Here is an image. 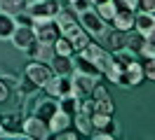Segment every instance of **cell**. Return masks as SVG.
<instances>
[{
	"mask_svg": "<svg viewBox=\"0 0 155 140\" xmlns=\"http://www.w3.org/2000/svg\"><path fill=\"white\" fill-rule=\"evenodd\" d=\"M54 21H57V26H59V33L71 42V47H73V51H75V54H78V51H82V49L87 47L89 35L82 30V26L78 23V19L73 17V12H71V9L59 7Z\"/></svg>",
	"mask_w": 155,
	"mask_h": 140,
	"instance_id": "obj_1",
	"label": "cell"
},
{
	"mask_svg": "<svg viewBox=\"0 0 155 140\" xmlns=\"http://www.w3.org/2000/svg\"><path fill=\"white\" fill-rule=\"evenodd\" d=\"M78 23L82 26V30L92 37H104L106 33V21L99 17L94 9H85V12H80L78 14Z\"/></svg>",
	"mask_w": 155,
	"mask_h": 140,
	"instance_id": "obj_2",
	"label": "cell"
},
{
	"mask_svg": "<svg viewBox=\"0 0 155 140\" xmlns=\"http://www.w3.org/2000/svg\"><path fill=\"white\" fill-rule=\"evenodd\" d=\"M24 75H26V77H28V79L35 84L38 89H42V86L52 79V75H54V73H52L49 63H42V61H33V58H31V63L26 65Z\"/></svg>",
	"mask_w": 155,
	"mask_h": 140,
	"instance_id": "obj_3",
	"label": "cell"
},
{
	"mask_svg": "<svg viewBox=\"0 0 155 140\" xmlns=\"http://www.w3.org/2000/svg\"><path fill=\"white\" fill-rule=\"evenodd\" d=\"M47 96L52 98H61V96H73V77L71 75H52L45 86H42Z\"/></svg>",
	"mask_w": 155,
	"mask_h": 140,
	"instance_id": "obj_4",
	"label": "cell"
},
{
	"mask_svg": "<svg viewBox=\"0 0 155 140\" xmlns=\"http://www.w3.org/2000/svg\"><path fill=\"white\" fill-rule=\"evenodd\" d=\"M26 12L33 17V21L54 19L57 12H59V0H35V2H28V5H26Z\"/></svg>",
	"mask_w": 155,
	"mask_h": 140,
	"instance_id": "obj_5",
	"label": "cell"
},
{
	"mask_svg": "<svg viewBox=\"0 0 155 140\" xmlns=\"http://www.w3.org/2000/svg\"><path fill=\"white\" fill-rule=\"evenodd\" d=\"M80 54H85V56H87V58H89V61H92L94 65H97L101 73H104L108 65L113 63V56H110V51H108V49H104V47H99V45H94L92 40L87 42V47H85V49H82Z\"/></svg>",
	"mask_w": 155,
	"mask_h": 140,
	"instance_id": "obj_6",
	"label": "cell"
},
{
	"mask_svg": "<svg viewBox=\"0 0 155 140\" xmlns=\"http://www.w3.org/2000/svg\"><path fill=\"white\" fill-rule=\"evenodd\" d=\"M143 82V65L136 63V61H132V63H127L122 70H120V77H117V86H122V89H127V86H136V84Z\"/></svg>",
	"mask_w": 155,
	"mask_h": 140,
	"instance_id": "obj_7",
	"label": "cell"
},
{
	"mask_svg": "<svg viewBox=\"0 0 155 140\" xmlns=\"http://www.w3.org/2000/svg\"><path fill=\"white\" fill-rule=\"evenodd\" d=\"M33 33H35V40L38 42H47L52 45L61 33H59V26L54 19H42V21H33Z\"/></svg>",
	"mask_w": 155,
	"mask_h": 140,
	"instance_id": "obj_8",
	"label": "cell"
},
{
	"mask_svg": "<svg viewBox=\"0 0 155 140\" xmlns=\"http://www.w3.org/2000/svg\"><path fill=\"white\" fill-rule=\"evenodd\" d=\"M21 129H24V135H26V138H35V140L49 138V126H47V121L38 119V117H33V114L21 121Z\"/></svg>",
	"mask_w": 155,
	"mask_h": 140,
	"instance_id": "obj_9",
	"label": "cell"
},
{
	"mask_svg": "<svg viewBox=\"0 0 155 140\" xmlns=\"http://www.w3.org/2000/svg\"><path fill=\"white\" fill-rule=\"evenodd\" d=\"M12 47H17V49H21V51H26L33 42H35V33H33V26H26V23H17V28H14V33H12L10 37Z\"/></svg>",
	"mask_w": 155,
	"mask_h": 140,
	"instance_id": "obj_10",
	"label": "cell"
},
{
	"mask_svg": "<svg viewBox=\"0 0 155 140\" xmlns=\"http://www.w3.org/2000/svg\"><path fill=\"white\" fill-rule=\"evenodd\" d=\"M71 77H73V96H78V98L92 96V89L99 82V79L89 77V75H82V73H75V75H71Z\"/></svg>",
	"mask_w": 155,
	"mask_h": 140,
	"instance_id": "obj_11",
	"label": "cell"
},
{
	"mask_svg": "<svg viewBox=\"0 0 155 140\" xmlns=\"http://www.w3.org/2000/svg\"><path fill=\"white\" fill-rule=\"evenodd\" d=\"M134 30L141 33L143 37L155 35V14L153 12H139L134 14Z\"/></svg>",
	"mask_w": 155,
	"mask_h": 140,
	"instance_id": "obj_12",
	"label": "cell"
},
{
	"mask_svg": "<svg viewBox=\"0 0 155 140\" xmlns=\"http://www.w3.org/2000/svg\"><path fill=\"white\" fill-rule=\"evenodd\" d=\"M73 56H75V58H73V73L89 75V77H94V79H101V77H104V73H101V70H99V68L92 63L85 54L78 51V54H73Z\"/></svg>",
	"mask_w": 155,
	"mask_h": 140,
	"instance_id": "obj_13",
	"label": "cell"
},
{
	"mask_svg": "<svg viewBox=\"0 0 155 140\" xmlns=\"http://www.w3.org/2000/svg\"><path fill=\"white\" fill-rule=\"evenodd\" d=\"M59 110V101L57 98H52V96H47V98H42V101L35 103V110H33V117H38V119L42 121H49L52 119V114Z\"/></svg>",
	"mask_w": 155,
	"mask_h": 140,
	"instance_id": "obj_14",
	"label": "cell"
},
{
	"mask_svg": "<svg viewBox=\"0 0 155 140\" xmlns=\"http://www.w3.org/2000/svg\"><path fill=\"white\" fill-rule=\"evenodd\" d=\"M26 54L33 58V61H42V63H49L52 61V56H54V47L47 45V42H33V45L26 49Z\"/></svg>",
	"mask_w": 155,
	"mask_h": 140,
	"instance_id": "obj_15",
	"label": "cell"
},
{
	"mask_svg": "<svg viewBox=\"0 0 155 140\" xmlns=\"http://www.w3.org/2000/svg\"><path fill=\"white\" fill-rule=\"evenodd\" d=\"M89 119H92V129H94V131H99V133H106V135H110V138L115 135V121L110 119L108 114L92 112V117H89ZM94 131H92V133H94Z\"/></svg>",
	"mask_w": 155,
	"mask_h": 140,
	"instance_id": "obj_16",
	"label": "cell"
},
{
	"mask_svg": "<svg viewBox=\"0 0 155 140\" xmlns=\"http://www.w3.org/2000/svg\"><path fill=\"white\" fill-rule=\"evenodd\" d=\"M110 23H113V28L127 33V30L134 28V12H132V9H117L115 17L110 19Z\"/></svg>",
	"mask_w": 155,
	"mask_h": 140,
	"instance_id": "obj_17",
	"label": "cell"
},
{
	"mask_svg": "<svg viewBox=\"0 0 155 140\" xmlns=\"http://www.w3.org/2000/svg\"><path fill=\"white\" fill-rule=\"evenodd\" d=\"M49 65H52V73L54 75H73V56L54 54Z\"/></svg>",
	"mask_w": 155,
	"mask_h": 140,
	"instance_id": "obj_18",
	"label": "cell"
},
{
	"mask_svg": "<svg viewBox=\"0 0 155 140\" xmlns=\"http://www.w3.org/2000/svg\"><path fill=\"white\" fill-rule=\"evenodd\" d=\"M14 28H17L14 14H7V12L0 9V40H10L12 33H14Z\"/></svg>",
	"mask_w": 155,
	"mask_h": 140,
	"instance_id": "obj_19",
	"label": "cell"
},
{
	"mask_svg": "<svg viewBox=\"0 0 155 140\" xmlns=\"http://www.w3.org/2000/svg\"><path fill=\"white\" fill-rule=\"evenodd\" d=\"M47 126H49V135H52V133H57V131L66 129V126H71V117H68L66 112L57 110L54 114H52V119L47 121Z\"/></svg>",
	"mask_w": 155,
	"mask_h": 140,
	"instance_id": "obj_20",
	"label": "cell"
},
{
	"mask_svg": "<svg viewBox=\"0 0 155 140\" xmlns=\"http://www.w3.org/2000/svg\"><path fill=\"white\" fill-rule=\"evenodd\" d=\"M104 35H106V45H108V51H110V54L125 47V33H122V30L113 28L110 33H104Z\"/></svg>",
	"mask_w": 155,
	"mask_h": 140,
	"instance_id": "obj_21",
	"label": "cell"
},
{
	"mask_svg": "<svg viewBox=\"0 0 155 140\" xmlns=\"http://www.w3.org/2000/svg\"><path fill=\"white\" fill-rule=\"evenodd\" d=\"M73 124H75V129H78V133H82V135H92V119H89V114H85V112H75L73 117Z\"/></svg>",
	"mask_w": 155,
	"mask_h": 140,
	"instance_id": "obj_22",
	"label": "cell"
},
{
	"mask_svg": "<svg viewBox=\"0 0 155 140\" xmlns=\"http://www.w3.org/2000/svg\"><path fill=\"white\" fill-rule=\"evenodd\" d=\"M57 101H59V110L66 112L68 117H73L78 112V105H80V98H78V96H61Z\"/></svg>",
	"mask_w": 155,
	"mask_h": 140,
	"instance_id": "obj_23",
	"label": "cell"
},
{
	"mask_svg": "<svg viewBox=\"0 0 155 140\" xmlns=\"http://www.w3.org/2000/svg\"><path fill=\"white\" fill-rule=\"evenodd\" d=\"M94 7H97L94 12H97L99 17L106 21V23H110V19L115 17V12H117L115 5H113V0H104V2H99V5H94Z\"/></svg>",
	"mask_w": 155,
	"mask_h": 140,
	"instance_id": "obj_24",
	"label": "cell"
},
{
	"mask_svg": "<svg viewBox=\"0 0 155 140\" xmlns=\"http://www.w3.org/2000/svg\"><path fill=\"white\" fill-rule=\"evenodd\" d=\"M26 0H0V9L2 12H7V14H19L26 9Z\"/></svg>",
	"mask_w": 155,
	"mask_h": 140,
	"instance_id": "obj_25",
	"label": "cell"
},
{
	"mask_svg": "<svg viewBox=\"0 0 155 140\" xmlns=\"http://www.w3.org/2000/svg\"><path fill=\"white\" fill-rule=\"evenodd\" d=\"M52 47H54V54H61V56H73L75 51H73V47H71V42H68L64 35H59L54 42H52Z\"/></svg>",
	"mask_w": 155,
	"mask_h": 140,
	"instance_id": "obj_26",
	"label": "cell"
},
{
	"mask_svg": "<svg viewBox=\"0 0 155 140\" xmlns=\"http://www.w3.org/2000/svg\"><path fill=\"white\" fill-rule=\"evenodd\" d=\"M94 112L113 117V112H115V105H113V101H110V96H108V98H99V101H94Z\"/></svg>",
	"mask_w": 155,
	"mask_h": 140,
	"instance_id": "obj_27",
	"label": "cell"
},
{
	"mask_svg": "<svg viewBox=\"0 0 155 140\" xmlns=\"http://www.w3.org/2000/svg\"><path fill=\"white\" fill-rule=\"evenodd\" d=\"M136 54H141L148 61V58H153L155 56V42H153V37H146L143 42H141V47H139V51Z\"/></svg>",
	"mask_w": 155,
	"mask_h": 140,
	"instance_id": "obj_28",
	"label": "cell"
},
{
	"mask_svg": "<svg viewBox=\"0 0 155 140\" xmlns=\"http://www.w3.org/2000/svg\"><path fill=\"white\" fill-rule=\"evenodd\" d=\"M94 5H92V0H71V9L75 12V14H80V12H85V9H92Z\"/></svg>",
	"mask_w": 155,
	"mask_h": 140,
	"instance_id": "obj_29",
	"label": "cell"
},
{
	"mask_svg": "<svg viewBox=\"0 0 155 140\" xmlns=\"http://www.w3.org/2000/svg\"><path fill=\"white\" fill-rule=\"evenodd\" d=\"M113 5H115V9H132V12H136L139 9V0H113Z\"/></svg>",
	"mask_w": 155,
	"mask_h": 140,
	"instance_id": "obj_30",
	"label": "cell"
},
{
	"mask_svg": "<svg viewBox=\"0 0 155 140\" xmlns=\"http://www.w3.org/2000/svg\"><path fill=\"white\" fill-rule=\"evenodd\" d=\"M52 135H57L59 140H75L78 138V133H75V131H68V126H66V129H61V131H57V133H52Z\"/></svg>",
	"mask_w": 155,
	"mask_h": 140,
	"instance_id": "obj_31",
	"label": "cell"
},
{
	"mask_svg": "<svg viewBox=\"0 0 155 140\" xmlns=\"http://www.w3.org/2000/svg\"><path fill=\"white\" fill-rule=\"evenodd\" d=\"M143 77H148L150 82L155 79V63H153V58H148L143 63Z\"/></svg>",
	"mask_w": 155,
	"mask_h": 140,
	"instance_id": "obj_32",
	"label": "cell"
},
{
	"mask_svg": "<svg viewBox=\"0 0 155 140\" xmlns=\"http://www.w3.org/2000/svg\"><path fill=\"white\" fill-rule=\"evenodd\" d=\"M92 98L94 101H99V98H108V91H106V86H101V84H94V89H92Z\"/></svg>",
	"mask_w": 155,
	"mask_h": 140,
	"instance_id": "obj_33",
	"label": "cell"
},
{
	"mask_svg": "<svg viewBox=\"0 0 155 140\" xmlns=\"http://www.w3.org/2000/svg\"><path fill=\"white\" fill-rule=\"evenodd\" d=\"M10 98V89H7V84H5V79L0 77V103H5Z\"/></svg>",
	"mask_w": 155,
	"mask_h": 140,
	"instance_id": "obj_34",
	"label": "cell"
},
{
	"mask_svg": "<svg viewBox=\"0 0 155 140\" xmlns=\"http://www.w3.org/2000/svg\"><path fill=\"white\" fill-rule=\"evenodd\" d=\"M139 7H143V12H153L155 9V0H139Z\"/></svg>",
	"mask_w": 155,
	"mask_h": 140,
	"instance_id": "obj_35",
	"label": "cell"
},
{
	"mask_svg": "<svg viewBox=\"0 0 155 140\" xmlns=\"http://www.w3.org/2000/svg\"><path fill=\"white\" fill-rule=\"evenodd\" d=\"M2 135H7V133H5V126L0 124V138H2Z\"/></svg>",
	"mask_w": 155,
	"mask_h": 140,
	"instance_id": "obj_36",
	"label": "cell"
},
{
	"mask_svg": "<svg viewBox=\"0 0 155 140\" xmlns=\"http://www.w3.org/2000/svg\"><path fill=\"white\" fill-rule=\"evenodd\" d=\"M99 2H104V0H92V5H99Z\"/></svg>",
	"mask_w": 155,
	"mask_h": 140,
	"instance_id": "obj_37",
	"label": "cell"
},
{
	"mask_svg": "<svg viewBox=\"0 0 155 140\" xmlns=\"http://www.w3.org/2000/svg\"><path fill=\"white\" fill-rule=\"evenodd\" d=\"M68 2H71V0H68Z\"/></svg>",
	"mask_w": 155,
	"mask_h": 140,
	"instance_id": "obj_38",
	"label": "cell"
}]
</instances>
